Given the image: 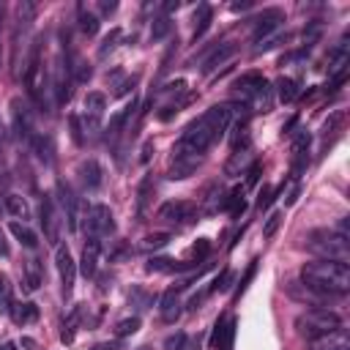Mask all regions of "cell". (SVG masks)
<instances>
[{
    "label": "cell",
    "mask_w": 350,
    "mask_h": 350,
    "mask_svg": "<svg viewBox=\"0 0 350 350\" xmlns=\"http://www.w3.org/2000/svg\"><path fill=\"white\" fill-rule=\"evenodd\" d=\"M230 118H232V107L230 104H216L211 109H205L197 120H191L180 139L172 148L175 159H186V156H202L219 137H224V131L230 129Z\"/></svg>",
    "instance_id": "1"
},
{
    "label": "cell",
    "mask_w": 350,
    "mask_h": 350,
    "mask_svg": "<svg viewBox=\"0 0 350 350\" xmlns=\"http://www.w3.org/2000/svg\"><path fill=\"white\" fill-rule=\"evenodd\" d=\"M301 284L320 295H345L350 290V268L339 260H312L301 268Z\"/></svg>",
    "instance_id": "2"
},
{
    "label": "cell",
    "mask_w": 350,
    "mask_h": 350,
    "mask_svg": "<svg viewBox=\"0 0 350 350\" xmlns=\"http://www.w3.org/2000/svg\"><path fill=\"white\" fill-rule=\"evenodd\" d=\"M314 254H320V260H339L347 262L350 257V246L347 238H342L336 230H314L309 232V243H306Z\"/></svg>",
    "instance_id": "3"
},
{
    "label": "cell",
    "mask_w": 350,
    "mask_h": 350,
    "mask_svg": "<svg viewBox=\"0 0 350 350\" xmlns=\"http://www.w3.org/2000/svg\"><path fill=\"white\" fill-rule=\"evenodd\" d=\"M334 328H342L339 314L336 312H328V309H320V306H314V309H309V312H304V314L295 317V331L301 336H306V339H314V336L328 334Z\"/></svg>",
    "instance_id": "4"
},
{
    "label": "cell",
    "mask_w": 350,
    "mask_h": 350,
    "mask_svg": "<svg viewBox=\"0 0 350 350\" xmlns=\"http://www.w3.org/2000/svg\"><path fill=\"white\" fill-rule=\"evenodd\" d=\"M85 230L90 238H104V235H112L115 232V219H112V211L107 205H90L88 208V219H85Z\"/></svg>",
    "instance_id": "5"
},
{
    "label": "cell",
    "mask_w": 350,
    "mask_h": 350,
    "mask_svg": "<svg viewBox=\"0 0 350 350\" xmlns=\"http://www.w3.org/2000/svg\"><path fill=\"white\" fill-rule=\"evenodd\" d=\"M71 68H68V57L66 55H57L55 57V63H52V79H49V85H52V90H55V98H57V104H66L68 98H71Z\"/></svg>",
    "instance_id": "6"
},
{
    "label": "cell",
    "mask_w": 350,
    "mask_h": 350,
    "mask_svg": "<svg viewBox=\"0 0 350 350\" xmlns=\"http://www.w3.org/2000/svg\"><path fill=\"white\" fill-rule=\"evenodd\" d=\"M55 265H57V273H60V284H63V298H71L74 293V279H77V262L71 257V252L66 246H57L55 249Z\"/></svg>",
    "instance_id": "7"
},
{
    "label": "cell",
    "mask_w": 350,
    "mask_h": 350,
    "mask_svg": "<svg viewBox=\"0 0 350 350\" xmlns=\"http://www.w3.org/2000/svg\"><path fill=\"white\" fill-rule=\"evenodd\" d=\"M194 213H197L194 202H186V200H170V202H164V205L159 208L156 216H159L161 221H170V224H186V221L194 219Z\"/></svg>",
    "instance_id": "8"
},
{
    "label": "cell",
    "mask_w": 350,
    "mask_h": 350,
    "mask_svg": "<svg viewBox=\"0 0 350 350\" xmlns=\"http://www.w3.org/2000/svg\"><path fill=\"white\" fill-rule=\"evenodd\" d=\"M38 213H41V227H44V238H46V243L57 246V243H60V219H57V211H55L52 197H44V200H41Z\"/></svg>",
    "instance_id": "9"
},
{
    "label": "cell",
    "mask_w": 350,
    "mask_h": 350,
    "mask_svg": "<svg viewBox=\"0 0 350 350\" xmlns=\"http://www.w3.org/2000/svg\"><path fill=\"white\" fill-rule=\"evenodd\" d=\"M235 325L238 320L232 314H221L213 325V347L216 350H232V342H235Z\"/></svg>",
    "instance_id": "10"
},
{
    "label": "cell",
    "mask_w": 350,
    "mask_h": 350,
    "mask_svg": "<svg viewBox=\"0 0 350 350\" xmlns=\"http://www.w3.org/2000/svg\"><path fill=\"white\" fill-rule=\"evenodd\" d=\"M254 22H257V25H254V44H257V41H262V38L279 33V25L284 22V14H282L279 8H265Z\"/></svg>",
    "instance_id": "11"
},
{
    "label": "cell",
    "mask_w": 350,
    "mask_h": 350,
    "mask_svg": "<svg viewBox=\"0 0 350 350\" xmlns=\"http://www.w3.org/2000/svg\"><path fill=\"white\" fill-rule=\"evenodd\" d=\"M309 350H350V336L345 328H334L328 334L309 339Z\"/></svg>",
    "instance_id": "12"
},
{
    "label": "cell",
    "mask_w": 350,
    "mask_h": 350,
    "mask_svg": "<svg viewBox=\"0 0 350 350\" xmlns=\"http://www.w3.org/2000/svg\"><path fill=\"white\" fill-rule=\"evenodd\" d=\"M57 197H60V205H63V213H66V221H68V230L74 232L77 230V221H79V197L74 194V189L68 183H57Z\"/></svg>",
    "instance_id": "13"
},
{
    "label": "cell",
    "mask_w": 350,
    "mask_h": 350,
    "mask_svg": "<svg viewBox=\"0 0 350 350\" xmlns=\"http://www.w3.org/2000/svg\"><path fill=\"white\" fill-rule=\"evenodd\" d=\"M11 118H14V131L19 139L30 142L33 139V123H30V112L25 109V104L19 98L11 101Z\"/></svg>",
    "instance_id": "14"
},
{
    "label": "cell",
    "mask_w": 350,
    "mask_h": 350,
    "mask_svg": "<svg viewBox=\"0 0 350 350\" xmlns=\"http://www.w3.org/2000/svg\"><path fill=\"white\" fill-rule=\"evenodd\" d=\"M98 252H101V238H88V243H85V249H82V260H79V271H82L85 279L96 276Z\"/></svg>",
    "instance_id": "15"
},
{
    "label": "cell",
    "mask_w": 350,
    "mask_h": 350,
    "mask_svg": "<svg viewBox=\"0 0 350 350\" xmlns=\"http://www.w3.org/2000/svg\"><path fill=\"white\" fill-rule=\"evenodd\" d=\"M268 79L262 77V74H257V71H252V74H243L238 82H235V96L241 98V107H243V101L254 93V90H260L262 85H265Z\"/></svg>",
    "instance_id": "16"
},
{
    "label": "cell",
    "mask_w": 350,
    "mask_h": 350,
    "mask_svg": "<svg viewBox=\"0 0 350 350\" xmlns=\"http://www.w3.org/2000/svg\"><path fill=\"white\" fill-rule=\"evenodd\" d=\"M79 178H82L85 189L93 191V189H98L104 183V170H101V164L96 159H88V161L79 164Z\"/></svg>",
    "instance_id": "17"
},
{
    "label": "cell",
    "mask_w": 350,
    "mask_h": 350,
    "mask_svg": "<svg viewBox=\"0 0 350 350\" xmlns=\"http://www.w3.org/2000/svg\"><path fill=\"white\" fill-rule=\"evenodd\" d=\"M243 107H249L252 112H268V109L273 107V88L265 82L260 90H254V93L243 101Z\"/></svg>",
    "instance_id": "18"
},
{
    "label": "cell",
    "mask_w": 350,
    "mask_h": 350,
    "mask_svg": "<svg viewBox=\"0 0 350 350\" xmlns=\"http://www.w3.org/2000/svg\"><path fill=\"white\" fill-rule=\"evenodd\" d=\"M159 312H161V320L164 323H175L180 317V298H178V290H167L159 301Z\"/></svg>",
    "instance_id": "19"
},
{
    "label": "cell",
    "mask_w": 350,
    "mask_h": 350,
    "mask_svg": "<svg viewBox=\"0 0 350 350\" xmlns=\"http://www.w3.org/2000/svg\"><path fill=\"white\" fill-rule=\"evenodd\" d=\"M8 314H11V320L16 323V325H27V323H36L38 320V306L33 304V301H19V304H14L11 301V306H8Z\"/></svg>",
    "instance_id": "20"
},
{
    "label": "cell",
    "mask_w": 350,
    "mask_h": 350,
    "mask_svg": "<svg viewBox=\"0 0 350 350\" xmlns=\"http://www.w3.org/2000/svg\"><path fill=\"white\" fill-rule=\"evenodd\" d=\"M235 55V44H216V49L208 55V60L202 63V71L205 74H211V71H216L221 63H227L230 57Z\"/></svg>",
    "instance_id": "21"
},
{
    "label": "cell",
    "mask_w": 350,
    "mask_h": 350,
    "mask_svg": "<svg viewBox=\"0 0 350 350\" xmlns=\"http://www.w3.org/2000/svg\"><path fill=\"white\" fill-rule=\"evenodd\" d=\"M197 167H200V159H197V156L175 159V161L170 164V170H167V178H170V180H183V178H189Z\"/></svg>",
    "instance_id": "22"
},
{
    "label": "cell",
    "mask_w": 350,
    "mask_h": 350,
    "mask_svg": "<svg viewBox=\"0 0 350 350\" xmlns=\"http://www.w3.org/2000/svg\"><path fill=\"white\" fill-rule=\"evenodd\" d=\"M30 145H33L36 156H38L44 164H52V161H55V145H52V137H49V134H33Z\"/></svg>",
    "instance_id": "23"
},
{
    "label": "cell",
    "mask_w": 350,
    "mask_h": 350,
    "mask_svg": "<svg viewBox=\"0 0 350 350\" xmlns=\"http://www.w3.org/2000/svg\"><path fill=\"white\" fill-rule=\"evenodd\" d=\"M194 262H175V260H170V257H153V260H148V271L153 273H178V271H186V268H191Z\"/></svg>",
    "instance_id": "24"
},
{
    "label": "cell",
    "mask_w": 350,
    "mask_h": 350,
    "mask_svg": "<svg viewBox=\"0 0 350 350\" xmlns=\"http://www.w3.org/2000/svg\"><path fill=\"white\" fill-rule=\"evenodd\" d=\"M249 120L246 118H238L235 126H232V134H230V148L232 150H246L249 148Z\"/></svg>",
    "instance_id": "25"
},
{
    "label": "cell",
    "mask_w": 350,
    "mask_h": 350,
    "mask_svg": "<svg viewBox=\"0 0 350 350\" xmlns=\"http://www.w3.org/2000/svg\"><path fill=\"white\" fill-rule=\"evenodd\" d=\"M8 230H11V235L22 243V246H27V249H36L38 246V238H36V232L25 224V221H11L8 224Z\"/></svg>",
    "instance_id": "26"
},
{
    "label": "cell",
    "mask_w": 350,
    "mask_h": 350,
    "mask_svg": "<svg viewBox=\"0 0 350 350\" xmlns=\"http://www.w3.org/2000/svg\"><path fill=\"white\" fill-rule=\"evenodd\" d=\"M25 284H27V290H38V287L44 284V273H41V262H38L36 257H30V260L25 262Z\"/></svg>",
    "instance_id": "27"
},
{
    "label": "cell",
    "mask_w": 350,
    "mask_h": 350,
    "mask_svg": "<svg viewBox=\"0 0 350 350\" xmlns=\"http://www.w3.org/2000/svg\"><path fill=\"white\" fill-rule=\"evenodd\" d=\"M211 16H213V11H211V5H200L197 11H194V44H197V38H202V33L211 27Z\"/></svg>",
    "instance_id": "28"
},
{
    "label": "cell",
    "mask_w": 350,
    "mask_h": 350,
    "mask_svg": "<svg viewBox=\"0 0 350 350\" xmlns=\"http://www.w3.org/2000/svg\"><path fill=\"white\" fill-rule=\"evenodd\" d=\"M221 208H224V211H230V216H241V213H243V208H246L243 189H241V186H238V189H232V191L221 200Z\"/></svg>",
    "instance_id": "29"
},
{
    "label": "cell",
    "mask_w": 350,
    "mask_h": 350,
    "mask_svg": "<svg viewBox=\"0 0 350 350\" xmlns=\"http://www.w3.org/2000/svg\"><path fill=\"white\" fill-rule=\"evenodd\" d=\"M276 93H279V101L290 104V101H295V98H298V82H295V79H290V77H282V79L276 82Z\"/></svg>",
    "instance_id": "30"
},
{
    "label": "cell",
    "mask_w": 350,
    "mask_h": 350,
    "mask_svg": "<svg viewBox=\"0 0 350 350\" xmlns=\"http://www.w3.org/2000/svg\"><path fill=\"white\" fill-rule=\"evenodd\" d=\"M104 107H107V96H104V93H98V90H93V93H88V96H85V115H93V118H101V112H104Z\"/></svg>",
    "instance_id": "31"
},
{
    "label": "cell",
    "mask_w": 350,
    "mask_h": 350,
    "mask_svg": "<svg viewBox=\"0 0 350 350\" xmlns=\"http://www.w3.org/2000/svg\"><path fill=\"white\" fill-rule=\"evenodd\" d=\"M79 30L85 36H96L98 33V16L93 11H88L85 5H79Z\"/></svg>",
    "instance_id": "32"
},
{
    "label": "cell",
    "mask_w": 350,
    "mask_h": 350,
    "mask_svg": "<svg viewBox=\"0 0 350 350\" xmlns=\"http://www.w3.org/2000/svg\"><path fill=\"white\" fill-rule=\"evenodd\" d=\"M5 208H8V213H14V216H19V219H27V216H30L25 197H19V194H8V197H5Z\"/></svg>",
    "instance_id": "33"
},
{
    "label": "cell",
    "mask_w": 350,
    "mask_h": 350,
    "mask_svg": "<svg viewBox=\"0 0 350 350\" xmlns=\"http://www.w3.org/2000/svg\"><path fill=\"white\" fill-rule=\"evenodd\" d=\"M246 161H249V148H246V150H232V159L227 161V167H224V172H227V175H235V172H243V167H246Z\"/></svg>",
    "instance_id": "34"
},
{
    "label": "cell",
    "mask_w": 350,
    "mask_h": 350,
    "mask_svg": "<svg viewBox=\"0 0 350 350\" xmlns=\"http://www.w3.org/2000/svg\"><path fill=\"white\" fill-rule=\"evenodd\" d=\"M170 232H150V235H145V241H142V249L145 252H156V249H164L167 243H170Z\"/></svg>",
    "instance_id": "35"
},
{
    "label": "cell",
    "mask_w": 350,
    "mask_h": 350,
    "mask_svg": "<svg viewBox=\"0 0 350 350\" xmlns=\"http://www.w3.org/2000/svg\"><path fill=\"white\" fill-rule=\"evenodd\" d=\"M170 30H172L170 16H156V19H153V25H150V38H153V41H161Z\"/></svg>",
    "instance_id": "36"
},
{
    "label": "cell",
    "mask_w": 350,
    "mask_h": 350,
    "mask_svg": "<svg viewBox=\"0 0 350 350\" xmlns=\"http://www.w3.org/2000/svg\"><path fill=\"white\" fill-rule=\"evenodd\" d=\"M150 186H153V180H150V178H142L139 191H137V213H139V216H142V213H145V208H148V200H150Z\"/></svg>",
    "instance_id": "37"
},
{
    "label": "cell",
    "mask_w": 350,
    "mask_h": 350,
    "mask_svg": "<svg viewBox=\"0 0 350 350\" xmlns=\"http://www.w3.org/2000/svg\"><path fill=\"white\" fill-rule=\"evenodd\" d=\"M232 276H235V273H232V268H224V271H221V273L213 279V284L208 287V293H224V290H230Z\"/></svg>",
    "instance_id": "38"
},
{
    "label": "cell",
    "mask_w": 350,
    "mask_h": 350,
    "mask_svg": "<svg viewBox=\"0 0 350 350\" xmlns=\"http://www.w3.org/2000/svg\"><path fill=\"white\" fill-rule=\"evenodd\" d=\"M137 331H139V317H126V320H120V323L115 325V336H118V339L131 336V334H137Z\"/></svg>",
    "instance_id": "39"
},
{
    "label": "cell",
    "mask_w": 350,
    "mask_h": 350,
    "mask_svg": "<svg viewBox=\"0 0 350 350\" xmlns=\"http://www.w3.org/2000/svg\"><path fill=\"white\" fill-rule=\"evenodd\" d=\"M118 41H120V30L118 27H112L107 36H104V41H101V46H98V57H107L115 46H118Z\"/></svg>",
    "instance_id": "40"
},
{
    "label": "cell",
    "mask_w": 350,
    "mask_h": 350,
    "mask_svg": "<svg viewBox=\"0 0 350 350\" xmlns=\"http://www.w3.org/2000/svg\"><path fill=\"white\" fill-rule=\"evenodd\" d=\"M129 301H131L137 309H148V306L153 304V295H150V293H145L142 287H134V290L129 293Z\"/></svg>",
    "instance_id": "41"
},
{
    "label": "cell",
    "mask_w": 350,
    "mask_h": 350,
    "mask_svg": "<svg viewBox=\"0 0 350 350\" xmlns=\"http://www.w3.org/2000/svg\"><path fill=\"white\" fill-rule=\"evenodd\" d=\"M282 41H287V36H284V33H273V36H268V38L257 41V46H254V55H260V52H268V49L279 46Z\"/></svg>",
    "instance_id": "42"
},
{
    "label": "cell",
    "mask_w": 350,
    "mask_h": 350,
    "mask_svg": "<svg viewBox=\"0 0 350 350\" xmlns=\"http://www.w3.org/2000/svg\"><path fill=\"white\" fill-rule=\"evenodd\" d=\"M68 126H71V139H74V145H85L82 118H79V115H68Z\"/></svg>",
    "instance_id": "43"
},
{
    "label": "cell",
    "mask_w": 350,
    "mask_h": 350,
    "mask_svg": "<svg viewBox=\"0 0 350 350\" xmlns=\"http://www.w3.org/2000/svg\"><path fill=\"white\" fill-rule=\"evenodd\" d=\"M8 306H11V282L5 273H0V309L8 312Z\"/></svg>",
    "instance_id": "44"
},
{
    "label": "cell",
    "mask_w": 350,
    "mask_h": 350,
    "mask_svg": "<svg viewBox=\"0 0 350 350\" xmlns=\"http://www.w3.org/2000/svg\"><path fill=\"white\" fill-rule=\"evenodd\" d=\"M77 314H79V312H74V314L68 317V323H63L60 342H66V345H71V342H74V325H77Z\"/></svg>",
    "instance_id": "45"
},
{
    "label": "cell",
    "mask_w": 350,
    "mask_h": 350,
    "mask_svg": "<svg viewBox=\"0 0 350 350\" xmlns=\"http://www.w3.org/2000/svg\"><path fill=\"white\" fill-rule=\"evenodd\" d=\"M137 79H139L137 74H134V77H126V79H120V82L115 85V90H112V96H126L129 90H134V85H137Z\"/></svg>",
    "instance_id": "46"
},
{
    "label": "cell",
    "mask_w": 350,
    "mask_h": 350,
    "mask_svg": "<svg viewBox=\"0 0 350 350\" xmlns=\"http://www.w3.org/2000/svg\"><path fill=\"white\" fill-rule=\"evenodd\" d=\"M276 194H279V191H273L271 186H262V189H260V200H257V208H260V211H262V208H268V205L273 202V197H276Z\"/></svg>",
    "instance_id": "47"
},
{
    "label": "cell",
    "mask_w": 350,
    "mask_h": 350,
    "mask_svg": "<svg viewBox=\"0 0 350 350\" xmlns=\"http://www.w3.org/2000/svg\"><path fill=\"white\" fill-rule=\"evenodd\" d=\"M254 271H257V262H252V265L246 268V273H243V279H241V284H238V290H235V298H241V295L246 293V287H249V282H252Z\"/></svg>",
    "instance_id": "48"
},
{
    "label": "cell",
    "mask_w": 350,
    "mask_h": 350,
    "mask_svg": "<svg viewBox=\"0 0 350 350\" xmlns=\"http://www.w3.org/2000/svg\"><path fill=\"white\" fill-rule=\"evenodd\" d=\"M183 342H186V334H170L167 339H164V350H180L183 347Z\"/></svg>",
    "instance_id": "49"
},
{
    "label": "cell",
    "mask_w": 350,
    "mask_h": 350,
    "mask_svg": "<svg viewBox=\"0 0 350 350\" xmlns=\"http://www.w3.org/2000/svg\"><path fill=\"white\" fill-rule=\"evenodd\" d=\"M208 252H211V243H208V238H200V241L191 246V254H194L197 260H205V257H208Z\"/></svg>",
    "instance_id": "50"
},
{
    "label": "cell",
    "mask_w": 350,
    "mask_h": 350,
    "mask_svg": "<svg viewBox=\"0 0 350 350\" xmlns=\"http://www.w3.org/2000/svg\"><path fill=\"white\" fill-rule=\"evenodd\" d=\"M279 221H282V213H271V216H268V221H265V227H262V235H265V238H271V235L276 232Z\"/></svg>",
    "instance_id": "51"
},
{
    "label": "cell",
    "mask_w": 350,
    "mask_h": 350,
    "mask_svg": "<svg viewBox=\"0 0 350 350\" xmlns=\"http://www.w3.org/2000/svg\"><path fill=\"white\" fill-rule=\"evenodd\" d=\"M260 170H262V167H260L257 161H254V164L246 170V186H254V183L260 180Z\"/></svg>",
    "instance_id": "52"
},
{
    "label": "cell",
    "mask_w": 350,
    "mask_h": 350,
    "mask_svg": "<svg viewBox=\"0 0 350 350\" xmlns=\"http://www.w3.org/2000/svg\"><path fill=\"white\" fill-rule=\"evenodd\" d=\"M88 350H120V342L115 339V342H96L93 347H88Z\"/></svg>",
    "instance_id": "53"
},
{
    "label": "cell",
    "mask_w": 350,
    "mask_h": 350,
    "mask_svg": "<svg viewBox=\"0 0 350 350\" xmlns=\"http://www.w3.org/2000/svg\"><path fill=\"white\" fill-rule=\"evenodd\" d=\"M230 8H232V11L238 14V11H246V8H252V3H249V0H243V3H232Z\"/></svg>",
    "instance_id": "54"
},
{
    "label": "cell",
    "mask_w": 350,
    "mask_h": 350,
    "mask_svg": "<svg viewBox=\"0 0 350 350\" xmlns=\"http://www.w3.org/2000/svg\"><path fill=\"white\" fill-rule=\"evenodd\" d=\"M150 150H153V142H145V148H142V161L150 159Z\"/></svg>",
    "instance_id": "55"
},
{
    "label": "cell",
    "mask_w": 350,
    "mask_h": 350,
    "mask_svg": "<svg viewBox=\"0 0 350 350\" xmlns=\"http://www.w3.org/2000/svg\"><path fill=\"white\" fill-rule=\"evenodd\" d=\"M180 350H200V342L197 339H191V342H183V347Z\"/></svg>",
    "instance_id": "56"
},
{
    "label": "cell",
    "mask_w": 350,
    "mask_h": 350,
    "mask_svg": "<svg viewBox=\"0 0 350 350\" xmlns=\"http://www.w3.org/2000/svg\"><path fill=\"white\" fill-rule=\"evenodd\" d=\"M115 8H118V3H101V11H104V14H112Z\"/></svg>",
    "instance_id": "57"
},
{
    "label": "cell",
    "mask_w": 350,
    "mask_h": 350,
    "mask_svg": "<svg viewBox=\"0 0 350 350\" xmlns=\"http://www.w3.org/2000/svg\"><path fill=\"white\" fill-rule=\"evenodd\" d=\"M22 347H27V350H30V347H36V342H33V339H22Z\"/></svg>",
    "instance_id": "58"
},
{
    "label": "cell",
    "mask_w": 350,
    "mask_h": 350,
    "mask_svg": "<svg viewBox=\"0 0 350 350\" xmlns=\"http://www.w3.org/2000/svg\"><path fill=\"white\" fill-rule=\"evenodd\" d=\"M0 350H16V345H14V342H5V345H3Z\"/></svg>",
    "instance_id": "59"
},
{
    "label": "cell",
    "mask_w": 350,
    "mask_h": 350,
    "mask_svg": "<svg viewBox=\"0 0 350 350\" xmlns=\"http://www.w3.org/2000/svg\"><path fill=\"white\" fill-rule=\"evenodd\" d=\"M0 254H8V246L3 243V235H0Z\"/></svg>",
    "instance_id": "60"
},
{
    "label": "cell",
    "mask_w": 350,
    "mask_h": 350,
    "mask_svg": "<svg viewBox=\"0 0 350 350\" xmlns=\"http://www.w3.org/2000/svg\"><path fill=\"white\" fill-rule=\"evenodd\" d=\"M139 350H150V347H139Z\"/></svg>",
    "instance_id": "61"
}]
</instances>
